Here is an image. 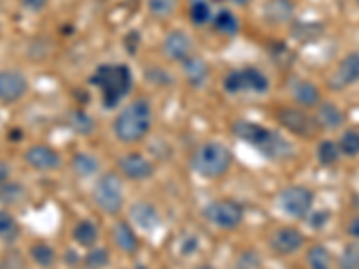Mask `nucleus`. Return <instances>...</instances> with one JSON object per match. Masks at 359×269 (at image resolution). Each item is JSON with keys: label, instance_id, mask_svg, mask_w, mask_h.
<instances>
[{"label": "nucleus", "instance_id": "obj_11", "mask_svg": "<svg viewBox=\"0 0 359 269\" xmlns=\"http://www.w3.org/2000/svg\"><path fill=\"white\" fill-rule=\"evenodd\" d=\"M304 244H306V237L300 230L293 228V226H282V228L275 230L271 239H269L271 249L282 257L293 255L298 249H302Z\"/></svg>", "mask_w": 359, "mask_h": 269}, {"label": "nucleus", "instance_id": "obj_12", "mask_svg": "<svg viewBox=\"0 0 359 269\" xmlns=\"http://www.w3.org/2000/svg\"><path fill=\"white\" fill-rule=\"evenodd\" d=\"M25 163H27L31 169H36V171H56V169L62 167V155L53 149L49 146H43V144H38V146H31L25 151L24 155Z\"/></svg>", "mask_w": 359, "mask_h": 269}, {"label": "nucleus", "instance_id": "obj_19", "mask_svg": "<svg viewBox=\"0 0 359 269\" xmlns=\"http://www.w3.org/2000/svg\"><path fill=\"white\" fill-rule=\"evenodd\" d=\"M314 118L318 120L320 127H325V130H338L345 123V113L339 110L338 104L331 101H320V104L316 106V115Z\"/></svg>", "mask_w": 359, "mask_h": 269}, {"label": "nucleus", "instance_id": "obj_9", "mask_svg": "<svg viewBox=\"0 0 359 269\" xmlns=\"http://www.w3.org/2000/svg\"><path fill=\"white\" fill-rule=\"evenodd\" d=\"M277 120L284 130L290 131L291 134H297L300 139H314L322 130L313 115L298 106L282 108L277 113Z\"/></svg>", "mask_w": 359, "mask_h": 269}, {"label": "nucleus", "instance_id": "obj_1", "mask_svg": "<svg viewBox=\"0 0 359 269\" xmlns=\"http://www.w3.org/2000/svg\"><path fill=\"white\" fill-rule=\"evenodd\" d=\"M232 131L237 139L255 147L266 158L275 160V162L293 158V144L286 137H282L280 133L269 130L262 124L252 123V120H237V123H233Z\"/></svg>", "mask_w": 359, "mask_h": 269}, {"label": "nucleus", "instance_id": "obj_17", "mask_svg": "<svg viewBox=\"0 0 359 269\" xmlns=\"http://www.w3.org/2000/svg\"><path fill=\"white\" fill-rule=\"evenodd\" d=\"M130 217L135 226H139L144 232H155L162 224V217H160L158 210L151 203H146V201L135 203L130 208Z\"/></svg>", "mask_w": 359, "mask_h": 269}, {"label": "nucleus", "instance_id": "obj_39", "mask_svg": "<svg viewBox=\"0 0 359 269\" xmlns=\"http://www.w3.org/2000/svg\"><path fill=\"white\" fill-rule=\"evenodd\" d=\"M347 233L352 237V239L359 241V216L354 217V219H351V223H348L347 226Z\"/></svg>", "mask_w": 359, "mask_h": 269}, {"label": "nucleus", "instance_id": "obj_8", "mask_svg": "<svg viewBox=\"0 0 359 269\" xmlns=\"http://www.w3.org/2000/svg\"><path fill=\"white\" fill-rule=\"evenodd\" d=\"M277 203L286 216L302 219L313 210L314 192L304 185H290V187L282 188L277 198Z\"/></svg>", "mask_w": 359, "mask_h": 269}, {"label": "nucleus", "instance_id": "obj_10", "mask_svg": "<svg viewBox=\"0 0 359 269\" xmlns=\"http://www.w3.org/2000/svg\"><path fill=\"white\" fill-rule=\"evenodd\" d=\"M29 92V79L17 69L0 70V102L13 104L18 102Z\"/></svg>", "mask_w": 359, "mask_h": 269}, {"label": "nucleus", "instance_id": "obj_18", "mask_svg": "<svg viewBox=\"0 0 359 269\" xmlns=\"http://www.w3.org/2000/svg\"><path fill=\"white\" fill-rule=\"evenodd\" d=\"M290 92L294 102L302 108L318 106L320 101H322L318 86L314 85L313 81H307V79H293L290 86Z\"/></svg>", "mask_w": 359, "mask_h": 269}, {"label": "nucleus", "instance_id": "obj_4", "mask_svg": "<svg viewBox=\"0 0 359 269\" xmlns=\"http://www.w3.org/2000/svg\"><path fill=\"white\" fill-rule=\"evenodd\" d=\"M232 160V151L224 144L205 142L192 153L191 167L203 178L217 179L230 171Z\"/></svg>", "mask_w": 359, "mask_h": 269}, {"label": "nucleus", "instance_id": "obj_23", "mask_svg": "<svg viewBox=\"0 0 359 269\" xmlns=\"http://www.w3.org/2000/svg\"><path fill=\"white\" fill-rule=\"evenodd\" d=\"M74 241L83 248H94L99 239V230L92 221H79L72 230Z\"/></svg>", "mask_w": 359, "mask_h": 269}, {"label": "nucleus", "instance_id": "obj_3", "mask_svg": "<svg viewBox=\"0 0 359 269\" xmlns=\"http://www.w3.org/2000/svg\"><path fill=\"white\" fill-rule=\"evenodd\" d=\"M153 126V108L147 99H137L118 111L114 120V133L124 144L142 140Z\"/></svg>", "mask_w": 359, "mask_h": 269}, {"label": "nucleus", "instance_id": "obj_40", "mask_svg": "<svg viewBox=\"0 0 359 269\" xmlns=\"http://www.w3.org/2000/svg\"><path fill=\"white\" fill-rule=\"evenodd\" d=\"M9 174H11V169H9L8 163L0 162V187H2L6 181H9Z\"/></svg>", "mask_w": 359, "mask_h": 269}, {"label": "nucleus", "instance_id": "obj_33", "mask_svg": "<svg viewBox=\"0 0 359 269\" xmlns=\"http://www.w3.org/2000/svg\"><path fill=\"white\" fill-rule=\"evenodd\" d=\"M339 269H359V241L348 242L338 258Z\"/></svg>", "mask_w": 359, "mask_h": 269}, {"label": "nucleus", "instance_id": "obj_24", "mask_svg": "<svg viewBox=\"0 0 359 269\" xmlns=\"http://www.w3.org/2000/svg\"><path fill=\"white\" fill-rule=\"evenodd\" d=\"M29 253H31V258H33V262L38 268L49 269L56 264V251H54V248L50 244L36 242V244L31 246Z\"/></svg>", "mask_w": 359, "mask_h": 269}, {"label": "nucleus", "instance_id": "obj_26", "mask_svg": "<svg viewBox=\"0 0 359 269\" xmlns=\"http://www.w3.org/2000/svg\"><path fill=\"white\" fill-rule=\"evenodd\" d=\"M18 235H20V226H18L17 219L8 210L0 208V241L11 244L17 241Z\"/></svg>", "mask_w": 359, "mask_h": 269}, {"label": "nucleus", "instance_id": "obj_32", "mask_svg": "<svg viewBox=\"0 0 359 269\" xmlns=\"http://www.w3.org/2000/svg\"><path fill=\"white\" fill-rule=\"evenodd\" d=\"M339 153L345 156L359 155V130H347L338 140Z\"/></svg>", "mask_w": 359, "mask_h": 269}, {"label": "nucleus", "instance_id": "obj_34", "mask_svg": "<svg viewBox=\"0 0 359 269\" xmlns=\"http://www.w3.org/2000/svg\"><path fill=\"white\" fill-rule=\"evenodd\" d=\"M85 264L88 269H101L110 264V255L104 248H90L85 255Z\"/></svg>", "mask_w": 359, "mask_h": 269}, {"label": "nucleus", "instance_id": "obj_38", "mask_svg": "<svg viewBox=\"0 0 359 269\" xmlns=\"http://www.w3.org/2000/svg\"><path fill=\"white\" fill-rule=\"evenodd\" d=\"M0 269H24V261L13 255V257H8L6 262H0Z\"/></svg>", "mask_w": 359, "mask_h": 269}, {"label": "nucleus", "instance_id": "obj_5", "mask_svg": "<svg viewBox=\"0 0 359 269\" xmlns=\"http://www.w3.org/2000/svg\"><path fill=\"white\" fill-rule=\"evenodd\" d=\"M223 88L226 94L239 95L252 92V94H268L269 78L262 70L255 67H245V69L232 70L224 76Z\"/></svg>", "mask_w": 359, "mask_h": 269}, {"label": "nucleus", "instance_id": "obj_21", "mask_svg": "<svg viewBox=\"0 0 359 269\" xmlns=\"http://www.w3.org/2000/svg\"><path fill=\"white\" fill-rule=\"evenodd\" d=\"M114 241L117 248L128 255H133L139 249V237L126 221H118L114 226Z\"/></svg>", "mask_w": 359, "mask_h": 269}, {"label": "nucleus", "instance_id": "obj_16", "mask_svg": "<svg viewBox=\"0 0 359 269\" xmlns=\"http://www.w3.org/2000/svg\"><path fill=\"white\" fill-rule=\"evenodd\" d=\"M262 15L269 25H287L294 20L297 4L294 0H266Z\"/></svg>", "mask_w": 359, "mask_h": 269}, {"label": "nucleus", "instance_id": "obj_15", "mask_svg": "<svg viewBox=\"0 0 359 269\" xmlns=\"http://www.w3.org/2000/svg\"><path fill=\"white\" fill-rule=\"evenodd\" d=\"M162 50L171 62L184 63L194 54V43H192L191 36L184 31H172L163 40Z\"/></svg>", "mask_w": 359, "mask_h": 269}, {"label": "nucleus", "instance_id": "obj_42", "mask_svg": "<svg viewBox=\"0 0 359 269\" xmlns=\"http://www.w3.org/2000/svg\"><path fill=\"white\" fill-rule=\"evenodd\" d=\"M139 269H146V268H139Z\"/></svg>", "mask_w": 359, "mask_h": 269}, {"label": "nucleus", "instance_id": "obj_13", "mask_svg": "<svg viewBox=\"0 0 359 269\" xmlns=\"http://www.w3.org/2000/svg\"><path fill=\"white\" fill-rule=\"evenodd\" d=\"M117 167L124 178L133 179V181L149 179L153 176V172H155L153 163L146 156L140 155V153H128V155L121 156L117 160Z\"/></svg>", "mask_w": 359, "mask_h": 269}, {"label": "nucleus", "instance_id": "obj_36", "mask_svg": "<svg viewBox=\"0 0 359 269\" xmlns=\"http://www.w3.org/2000/svg\"><path fill=\"white\" fill-rule=\"evenodd\" d=\"M329 217H331V212H329V210H316V212H309L307 214V224H309L311 228L320 230L329 223Z\"/></svg>", "mask_w": 359, "mask_h": 269}, {"label": "nucleus", "instance_id": "obj_2", "mask_svg": "<svg viewBox=\"0 0 359 269\" xmlns=\"http://www.w3.org/2000/svg\"><path fill=\"white\" fill-rule=\"evenodd\" d=\"M90 85L101 92L102 106L114 110L133 88V72L126 63H102L90 76Z\"/></svg>", "mask_w": 359, "mask_h": 269}, {"label": "nucleus", "instance_id": "obj_37", "mask_svg": "<svg viewBox=\"0 0 359 269\" xmlns=\"http://www.w3.org/2000/svg\"><path fill=\"white\" fill-rule=\"evenodd\" d=\"M22 8L29 13H40L47 8L49 0H20Z\"/></svg>", "mask_w": 359, "mask_h": 269}, {"label": "nucleus", "instance_id": "obj_6", "mask_svg": "<svg viewBox=\"0 0 359 269\" xmlns=\"http://www.w3.org/2000/svg\"><path fill=\"white\" fill-rule=\"evenodd\" d=\"M94 201L101 212L107 216H115L123 210L124 205V185L123 179L115 172L101 176L95 181L94 187Z\"/></svg>", "mask_w": 359, "mask_h": 269}, {"label": "nucleus", "instance_id": "obj_30", "mask_svg": "<svg viewBox=\"0 0 359 269\" xmlns=\"http://www.w3.org/2000/svg\"><path fill=\"white\" fill-rule=\"evenodd\" d=\"M146 8L149 15L158 20H165L171 18L178 9V0H146Z\"/></svg>", "mask_w": 359, "mask_h": 269}, {"label": "nucleus", "instance_id": "obj_28", "mask_svg": "<svg viewBox=\"0 0 359 269\" xmlns=\"http://www.w3.org/2000/svg\"><path fill=\"white\" fill-rule=\"evenodd\" d=\"M25 194H27V191H25L24 185L17 184V181H6L0 187V203L6 205V207H11V205L24 201Z\"/></svg>", "mask_w": 359, "mask_h": 269}, {"label": "nucleus", "instance_id": "obj_7", "mask_svg": "<svg viewBox=\"0 0 359 269\" xmlns=\"http://www.w3.org/2000/svg\"><path fill=\"white\" fill-rule=\"evenodd\" d=\"M203 217L219 230H233L245 221V208L233 200H216L205 205Z\"/></svg>", "mask_w": 359, "mask_h": 269}, {"label": "nucleus", "instance_id": "obj_41", "mask_svg": "<svg viewBox=\"0 0 359 269\" xmlns=\"http://www.w3.org/2000/svg\"><path fill=\"white\" fill-rule=\"evenodd\" d=\"M226 2H233V4H239V6H246L250 0H226Z\"/></svg>", "mask_w": 359, "mask_h": 269}, {"label": "nucleus", "instance_id": "obj_22", "mask_svg": "<svg viewBox=\"0 0 359 269\" xmlns=\"http://www.w3.org/2000/svg\"><path fill=\"white\" fill-rule=\"evenodd\" d=\"M212 27L216 33L223 34V36H236L239 33V29H241V24H239V18L230 9H221L214 15Z\"/></svg>", "mask_w": 359, "mask_h": 269}, {"label": "nucleus", "instance_id": "obj_25", "mask_svg": "<svg viewBox=\"0 0 359 269\" xmlns=\"http://www.w3.org/2000/svg\"><path fill=\"white\" fill-rule=\"evenodd\" d=\"M72 169L81 178H90L99 171V160L88 153H78L72 156Z\"/></svg>", "mask_w": 359, "mask_h": 269}, {"label": "nucleus", "instance_id": "obj_14", "mask_svg": "<svg viewBox=\"0 0 359 269\" xmlns=\"http://www.w3.org/2000/svg\"><path fill=\"white\" fill-rule=\"evenodd\" d=\"M359 81V50L348 53L339 62L338 69L334 70L332 78L329 79V86L332 90H343L347 86L354 85Z\"/></svg>", "mask_w": 359, "mask_h": 269}, {"label": "nucleus", "instance_id": "obj_29", "mask_svg": "<svg viewBox=\"0 0 359 269\" xmlns=\"http://www.w3.org/2000/svg\"><path fill=\"white\" fill-rule=\"evenodd\" d=\"M339 156H341V153H339L338 142H332V140H322V142L318 144L316 158H318L320 165H323V167H331V165L338 163Z\"/></svg>", "mask_w": 359, "mask_h": 269}, {"label": "nucleus", "instance_id": "obj_35", "mask_svg": "<svg viewBox=\"0 0 359 269\" xmlns=\"http://www.w3.org/2000/svg\"><path fill=\"white\" fill-rule=\"evenodd\" d=\"M70 124H72V127L79 134H88L90 131L94 130V120H92V117L81 110L74 111L72 117H70Z\"/></svg>", "mask_w": 359, "mask_h": 269}, {"label": "nucleus", "instance_id": "obj_27", "mask_svg": "<svg viewBox=\"0 0 359 269\" xmlns=\"http://www.w3.org/2000/svg\"><path fill=\"white\" fill-rule=\"evenodd\" d=\"M189 18L194 25L198 27H203L207 24H212L214 13L210 4H208L207 0H194L189 8Z\"/></svg>", "mask_w": 359, "mask_h": 269}, {"label": "nucleus", "instance_id": "obj_31", "mask_svg": "<svg viewBox=\"0 0 359 269\" xmlns=\"http://www.w3.org/2000/svg\"><path fill=\"white\" fill-rule=\"evenodd\" d=\"M307 262L311 269H332L331 251L322 244H316L307 251Z\"/></svg>", "mask_w": 359, "mask_h": 269}, {"label": "nucleus", "instance_id": "obj_20", "mask_svg": "<svg viewBox=\"0 0 359 269\" xmlns=\"http://www.w3.org/2000/svg\"><path fill=\"white\" fill-rule=\"evenodd\" d=\"M184 67V74H185V79L189 81V85L194 86V88H200L207 83L208 79V65L205 62L203 57L196 56V54H192L189 60H185L182 63Z\"/></svg>", "mask_w": 359, "mask_h": 269}, {"label": "nucleus", "instance_id": "obj_43", "mask_svg": "<svg viewBox=\"0 0 359 269\" xmlns=\"http://www.w3.org/2000/svg\"><path fill=\"white\" fill-rule=\"evenodd\" d=\"M358 4H359V0H358Z\"/></svg>", "mask_w": 359, "mask_h": 269}]
</instances>
